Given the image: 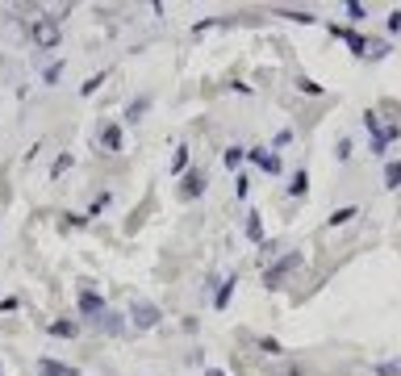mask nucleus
<instances>
[{
	"instance_id": "7c9ffc66",
	"label": "nucleus",
	"mask_w": 401,
	"mask_h": 376,
	"mask_svg": "<svg viewBox=\"0 0 401 376\" xmlns=\"http://www.w3.org/2000/svg\"><path fill=\"white\" fill-rule=\"evenodd\" d=\"M0 376H5V368H0Z\"/></svg>"
},
{
	"instance_id": "c85d7f7f",
	"label": "nucleus",
	"mask_w": 401,
	"mask_h": 376,
	"mask_svg": "<svg viewBox=\"0 0 401 376\" xmlns=\"http://www.w3.org/2000/svg\"><path fill=\"white\" fill-rule=\"evenodd\" d=\"M389 34H401V9H397V13L389 17Z\"/></svg>"
},
{
	"instance_id": "f3484780",
	"label": "nucleus",
	"mask_w": 401,
	"mask_h": 376,
	"mask_svg": "<svg viewBox=\"0 0 401 376\" xmlns=\"http://www.w3.org/2000/svg\"><path fill=\"white\" fill-rule=\"evenodd\" d=\"M288 192H293V197H306V192H310V176H306V172H297L293 184H288Z\"/></svg>"
},
{
	"instance_id": "c756f323",
	"label": "nucleus",
	"mask_w": 401,
	"mask_h": 376,
	"mask_svg": "<svg viewBox=\"0 0 401 376\" xmlns=\"http://www.w3.org/2000/svg\"><path fill=\"white\" fill-rule=\"evenodd\" d=\"M205 376H226V372H222V368H209V372H205Z\"/></svg>"
},
{
	"instance_id": "b1692460",
	"label": "nucleus",
	"mask_w": 401,
	"mask_h": 376,
	"mask_svg": "<svg viewBox=\"0 0 401 376\" xmlns=\"http://www.w3.org/2000/svg\"><path fill=\"white\" fill-rule=\"evenodd\" d=\"M59 76H63V63H50V67H46V71H42V80H46V84H55V80H59Z\"/></svg>"
},
{
	"instance_id": "ddd939ff",
	"label": "nucleus",
	"mask_w": 401,
	"mask_h": 376,
	"mask_svg": "<svg viewBox=\"0 0 401 376\" xmlns=\"http://www.w3.org/2000/svg\"><path fill=\"white\" fill-rule=\"evenodd\" d=\"M385 188H401V164H397V159L385 164Z\"/></svg>"
},
{
	"instance_id": "a878e982",
	"label": "nucleus",
	"mask_w": 401,
	"mask_h": 376,
	"mask_svg": "<svg viewBox=\"0 0 401 376\" xmlns=\"http://www.w3.org/2000/svg\"><path fill=\"white\" fill-rule=\"evenodd\" d=\"M334 155H339V164H347V159H351V142H347V138H343V142H339V151H334Z\"/></svg>"
},
{
	"instance_id": "393cba45",
	"label": "nucleus",
	"mask_w": 401,
	"mask_h": 376,
	"mask_svg": "<svg viewBox=\"0 0 401 376\" xmlns=\"http://www.w3.org/2000/svg\"><path fill=\"white\" fill-rule=\"evenodd\" d=\"M301 92H306V96H322V84H314V80H301Z\"/></svg>"
},
{
	"instance_id": "1a4fd4ad",
	"label": "nucleus",
	"mask_w": 401,
	"mask_h": 376,
	"mask_svg": "<svg viewBox=\"0 0 401 376\" xmlns=\"http://www.w3.org/2000/svg\"><path fill=\"white\" fill-rule=\"evenodd\" d=\"M276 17H284V21H301V25H314V21H318L310 9H276Z\"/></svg>"
},
{
	"instance_id": "a211bd4d",
	"label": "nucleus",
	"mask_w": 401,
	"mask_h": 376,
	"mask_svg": "<svg viewBox=\"0 0 401 376\" xmlns=\"http://www.w3.org/2000/svg\"><path fill=\"white\" fill-rule=\"evenodd\" d=\"M376 376H401V355L397 360H380L376 364Z\"/></svg>"
},
{
	"instance_id": "2eb2a0df",
	"label": "nucleus",
	"mask_w": 401,
	"mask_h": 376,
	"mask_svg": "<svg viewBox=\"0 0 401 376\" xmlns=\"http://www.w3.org/2000/svg\"><path fill=\"white\" fill-rule=\"evenodd\" d=\"M356 213H360L356 205H343V209H334V213H330V226H347L351 218H356Z\"/></svg>"
},
{
	"instance_id": "aec40b11",
	"label": "nucleus",
	"mask_w": 401,
	"mask_h": 376,
	"mask_svg": "<svg viewBox=\"0 0 401 376\" xmlns=\"http://www.w3.org/2000/svg\"><path fill=\"white\" fill-rule=\"evenodd\" d=\"M222 159H226V168H230V172H234V168H238V164H242V159H247V151H242V146H230V151H226V155H222Z\"/></svg>"
},
{
	"instance_id": "4be33fe9",
	"label": "nucleus",
	"mask_w": 401,
	"mask_h": 376,
	"mask_svg": "<svg viewBox=\"0 0 401 376\" xmlns=\"http://www.w3.org/2000/svg\"><path fill=\"white\" fill-rule=\"evenodd\" d=\"M347 17H351V21H364V17H368V9L360 5V0H347Z\"/></svg>"
},
{
	"instance_id": "f03ea898",
	"label": "nucleus",
	"mask_w": 401,
	"mask_h": 376,
	"mask_svg": "<svg viewBox=\"0 0 401 376\" xmlns=\"http://www.w3.org/2000/svg\"><path fill=\"white\" fill-rule=\"evenodd\" d=\"M34 46H42V50H55L59 42H63V30H59V21L55 17H34Z\"/></svg>"
},
{
	"instance_id": "6e6552de",
	"label": "nucleus",
	"mask_w": 401,
	"mask_h": 376,
	"mask_svg": "<svg viewBox=\"0 0 401 376\" xmlns=\"http://www.w3.org/2000/svg\"><path fill=\"white\" fill-rule=\"evenodd\" d=\"M38 376H80L71 364H55V360H38Z\"/></svg>"
},
{
	"instance_id": "39448f33",
	"label": "nucleus",
	"mask_w": 401,
	"mask_h": 376,
	"mask_svg": "<svg viewBox=\"0 0 401 376\" xmlns=\"http://www.w3.org/2000/svg\"><path fill=\"white\" fill-rule=\"evenodd\" d=\"M76 305H80L84 318H100V313H105V301H100V293H92V289H84Z\"/></svg>"
},
{
	"instance_id": "cd10ccee",
	"label": "nucleus",
	"mask_w": 401,
	"mask_h": 376,
	"mask_svg": "<svg viewBox=\"0 0 401 376\" xmlns=\"http://www.w3.org/2000/svg\"><path fill=\"white\" fill-rule=\"evenodd\" d=\"M260 347H264L268 355H280V343H276V339H260Z\"/></svg>"
},
{
	"instance_id": "20e7f679",
	"label": "nucleus",
	"mask_w": 401,
	"mask_h": 376,
	"mask_svg": "<svg viewBox=\"0 0 401 376\" xmlns=\"http://www.w3.org/2000/svg\"><path fill=\"white\" fill-rule=\"evenodd\" d=\"M200 192H205V172H196V168H192V172H184V184H180V197H184V201H196Z\"/></svg>"
},
{
	"instance_id": "7ed1b4c3",
	"label": "nucleus",
	"mask_w": 401,
	"mask_h": 376,
	"mask_svg": "<svg viewBox=\"0 0 401 376\" xmlns=\"http://www.w3.org/2000/svg\"><path fill=\"white\" fill-rule=\"evenodd\" d=\"M159 318H163V313H159V305H155V301H142V297H138V301L130 305V322H134V331H155V327H159Z\"/></svg>"
},
{
	"instance_id": "412c9836",
	"label": "nucleus",
	"mask_w": 401,
	"mask_h": 376,
	"mask_svg": "<svg viewBox=\"0 0 401 376\" xmlns=\"http://www.w3.org/2000/svg\"><path fill=\"white\" fill-rule=\"evenodd\" d=\"M172 172H176V176H180V172H188V151H184V146L172 155Z\"/></svg>"
},
{
	"instance_id": "f8f14e48",
	"label": "nucleus",
	"mask_w": 401,
	"mask_h": 376,
	"mask_svg": "<svg viewBox=\"0 0 401 376\" xmlns=\"http://www.w3.org/2000/svg\"><path fill=\"white\" fill-rule=\"evenodd\" d=\"M247 239H251V243H264V222H260V213H247Z\"/></svg>"
},
{
	"instance_id": "f257e3e1",
	"label": "nucleus",
	"mask_w": 401,
	"mask_h": 376,
	"mask_svg": "<svg viewBox=\"0 0 401 376\" xmlns=\"http://www.w3.org/2000/svg\"><path fill=\"white\" fill-rule=\"evenodd\" d=\"M293 267H301V251H288V255H280L276 263H268V267H264V285H268V289H280V285L288 280Z\"/></svg>"
},
{
	"instance_id": "4468645a",
	"label": "nucleus",
	"mask_w": 401,
	"mask_h": 376,
	"mask_svg": "<svg viewBox=\"0 0 401 376\" xmlns=\"http://www.w3.org/2000/svg\"><path fill=\"white\" fill-rule=\"evenodd\" d=\"M146 109H150V96H138V100H130V104H126V118H130V122H138Z\"/></svg>"
},
{
	"instance_id": "5701e85b",
	"label": "nucleus",
	"mask_w": 401,
	"mask_h": 376,
	"mask_svg": "<svg viewBox=\"0 0 401 376\" xmlns=\"http://www.w3.org/2000/svg\"><path fill=\"white\" fill-rule=\"evenodd\" d=\"M67 168H71V155H59V159H55V168H50V176H63Z\"/></svg>"
},
{
	"instance_id": "dca6fc26",
	"label": "nucleus",
	"mask_w": 401,
	"mask_h": 376,
	"mask_svg": "<svg viewBox=\"0 0 401 376\" xmlns=\"http://www.w3.org/2000/svg\"><path fill=\"white\" fill-rule=\"evenodd\" d=\"M76 322H50V335H55V339H76Z\"/></svg>"
},
{
	"instance_id": "bb28decb",
	"label": "nucleus",
	"mask_w": 401,
	"mask_h": 376,
	"mask_svg": "<svg viewBox=\"0 0 401 376\" xmlns=\"http://www.w3.org/2000/svg\"><path fill=\"white\" fill-rule=\"evenodd\" d=\"M100 80H105V76H92V80H88V84H84V88H80V92H84V96H92V92H96V88H100Z\"/></svg>"
},
{
	"instance_id": "423d86ee",
	"label": "nucleus",
	"mask_w": 401,
	"mask_h": 376,
	"mask_svg": "<svg viewBox=\"0 0 401 376\" xmlns=\"http://www.w3.org/2000/svg\"><path fill=\"white\" fill-rule=\"evenodd\" d=\"M251 159H255V164H260L264 172H272V176L280 172V155H276V151H268V146H255V151H251Z\"/></svg>"
},
{
	"instance_id": "6ab92c4d",
	"label": "nucleus",
	"mask_w": 401,
	"mask_h": 376,
	"mask_svg": "<svg viewBox=\"0 0 401 376\" xmlns=\"http://www.w3.org/2000/svg\"><path fill=\"white\" fill-rule=\"evenodd\" d=\"M385 55H389V42H368V50H364V59H372V63L385 59Z\"/></svg>"
},
{
	"instance_id": "9d476101",
	"label": "nucleus",
	"mask_w": 401,
	"mask_h": 376,
	"mask_svg": "<svg viewBox=\"0 0 401 376\" xmlns=\"http://www.w3.org/2000/svg\"><path fill=\"white\" fill-rule=\"evenodd\" d=\"M100 146H105L109 155L122 151V130H117V126H105V130H100Z\"/></svg>"
},
{
	"instance_id": "9b49d317",
	"label": "nucleus",
	"mask_w": 401,
	"mask_h": 376,
	"mask_svg": "<svg viewBox=\"0 0 401 376\" xmlns=\"http://www.w3.org/2000/svg\"><path fill=\"white\" fill-rule=\"evenodd\" d=\"M234 285H238V276H226V280H222V289L214 293V305H218V309H226V305H230V293H234Z\"/></svg>"
},
{
	"instance_id": "0eeeda50",
	"label": "nucleus",
	"mask_w": 401,
	"mask_h": 376,
	"mask_svg": "<svg viewBox=\"0 0 401 376\" xmlns=\"http://www.w3.org/2000/svg\"><path fill=\"white\" fill-rule=\"evenodd\" d=\"M92 322H96V327L105 331V335H122V331H126L122 313H113V309H105V313H100V318H92Z\"/></svg>"
}]
</instances>
